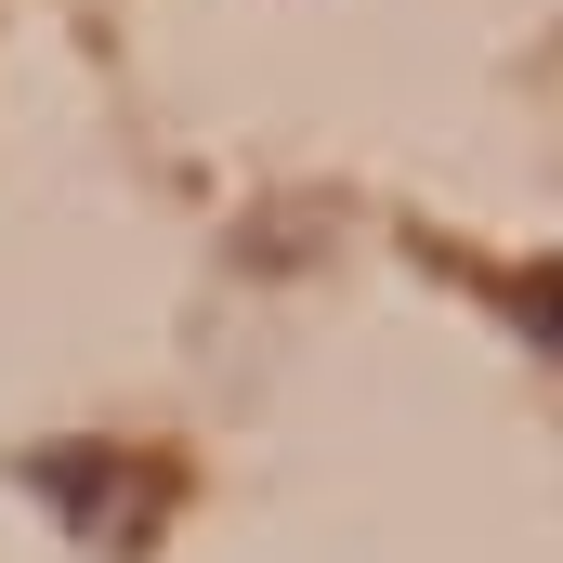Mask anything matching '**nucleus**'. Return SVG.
Returning <instances> with one entry per match:
<instances>
[{
  "mask_svg": "<svg viewBox=\"0 0 563 563\" xmlns=\"http://www.w3.org/2000/svg\"><path fill=\"white\" fill-rule=\"evenodd\" d=\"M40 498H53V511L92 538V551H119V563H132L144 538H157V498H170V472H119V459L92 445V472H79V459H40Z\"/></svg>",
  "mask_w": 563,
  "mask_h": 563,
  "instance_id": "obj_1",
  "label": "nucleus"
},
{
  "mask_svg": "<svg viewBox=\"0 0 563 563\" xmlns=\"http://www.w3.org/2000/svg\"><path fill=\"white\" fill-rule=\"evenodd\" d=\"M511 314L538 328V354H563V263H525L511 276Z\"/></svg>",
  "mask_w": 563,
  "mask_h": 563,
  "instance_id": "obj_2",
  "label": "nucleus"
}]
</instances>
